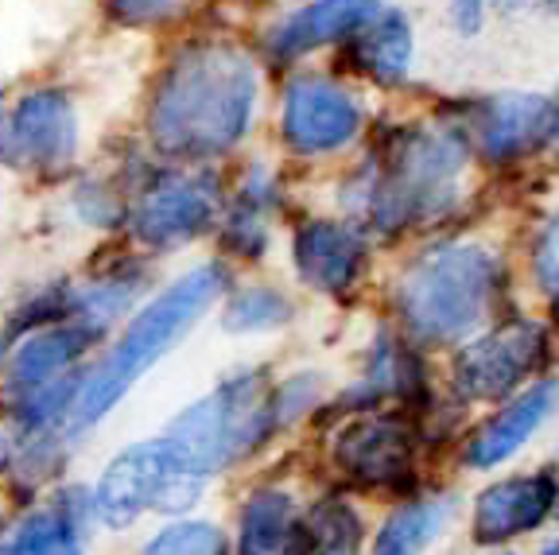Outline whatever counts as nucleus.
Returning a JSON list of instances; mask_svg holds the SVG:
<instances>
[{"label": "nucleus", "mask_w": 559, "mask_h": 555, "mask_svg": "<svg viewBox=\"0 0 559 555\" xmlns=\"http://www.w3.org/2000/svg\"><path fill=\"white\" fill-rule=\"evenodd\" d=\"M369 129L361 94L338 74L292 70L280 90V147L292 160H334L358 144Z\"/></svg>", "instance_id": "obj_8"}, {"label": "nucleus", "mask_w": 559, "mask_h": 555, "mask_svg": "<svg viewBox=\"0 0 559 555\" xmlns=\"http://www.w3.org/2000/svg\"><path fill=\"white\" fill-rule=\"evenodd\" d=\"M559 497V482L551 474H516L498 486H489L474 505L471 532L478 544L498 547L524 532L540 529L551 517Z\"/></svg>", "instance_id": "obj_17"}, {"label": "nucleus", "mask_w": 559, "mask_h": 555, "mask_svg": "<svg viewBox=\"0 0 559 555\" xmlns=\"http://www.w3.org/2000/svg\"><path fill=\"white\" fill-rule=\"evenodd\" d=\"M548 362V327L536 319H506L463 342L454 357V389L466 400H501L536 377Z\"/></svg>", "instance_id": "obj_11"}, {"label": "nucleus", "mask_w": 559, "mask_h": 555, "mask_svg": "<svg viewBox=\"0 0 559 555\" xmlns=\"http://www.w3.org/2000/svg\"><path fill=\"white\" fill-rule=\"evenodd\" d=\"M241 555H299L304 552V512L288 494L261 489L245 501L241 529H237Z\"/></svg>", "instance_id": "obj_20"}, {"label": "nucleus", "mask_w": 559, "mask_h": 555, "mask_svg": "<svg viewBox=\"0 0 559 555\" xmlns=\"http://www.w3.org/2000/svg\"><path fill=\"white\" fill-rule=\"evenodd\" d=\"M559 97L540 90H498V94H474L443 105L439 117L459 129L471 147L474 164L516 167L536 156H551L556 140Z\"/></svg>", "instance_id": "obj_7"}, {"label": "nucleus", "mask_w": 559, "mask_h": 555, "mask_svg": "<svg viewBox=\"0 0 559 555\" xmlns=\"http://www.w3.org/2000/svg\"><path fill=\"white\" fill-rule=\"evenodd\" d=\"M489 0H447V24L459 39H478L489 24Z\"/></svg>", "instance_id": "obj_29"}, {"label": "nucleus", "mask_w": 559, "mask_h": 555, "mask_svg": "<svg viewBox=\"0 0 559 555\" xmlns=\"http://www.w3.org/2000/svg\"><path fill=\"white\" fill-rule=\"evenodd\" d=\"M0 462H4V442H0Z\"/></svg>", "instance_id": "obj_33"}, {"label": "nucleus", "mask_w": 559, "mask_h": 555, "mask_svg": "<svg viewBox=\"0 0 559 555\" xmlns=\"http://www.w3.org/2000/svg\"><path fill=\"white\" fill-rule=\"evenodd\" d=\"M361 517L342 497H326L304 512V552L299 555H361Z\"/></svg>", "instance_id": "obj_23"}, {"label": "nucleus", "mask_w": 559, "mask_h": 555, "mask_svg": "<svg viewBox=\"0 0 559 555\" xmlns=\"http://www.w3.org/2000/svg\"><path fill=\"white\" fill-rule=\"evenodd\" d=\"M384 4L389 0H307L264 32L261 51L272 67H296L299 59L323 51V47L346 44Z\"/></svg>", "instance_id": "obj_14"}, {"label": "nucleus", "mask_w": 559, "mask_h": 555, "mask_svg": "<svg viewBox=\"0 0 559 555\" xmlns=\"http://www.w3.org/2000/svg\"><path fill=\"white\" fill-rule=\"evenodd\" d=\"M533 276L559 311V214L544 222V229L533 241Z\"/></svg>", "instance_id": "obj_28"}, {"label": "nucleus", "mask_w": 559, "mask_h": 555, "mask_svg": "<svg viewBox=\"0 0 559 555\" xmlns=\"http://www.w3.org/2000/svg\"><path fill=\"white\" fill-rule=\"evenodd\" d=\"M74 210L86 226H121L129 214V191H124V182L82 179L74 187Z\"/></svg>", "instance_id": "obj_26"}, {"label": "nucleus", "mask_w": 559, "mask_h": 555, "mask_svg": "<svg viewBox=\"0 0 559 555\" xmlns=\"http://www.w3.org/2000/svg\"><path fill=\"white\" fill-rule=\"evenodd\" d=\"M97 339H102V334L79 319H55V322H44V327H32V334H24V342L12 350L9 369H4L9 397L24 400V397H32V392L70 377L74 365H79V357L86 354Z\"/></svg>", "instance_id": "obj_16"}, {"label": "nucleus", "mask_w": 559, "mask_h": 555, "mask_svg": "<svg viewBox=\"0 0 559 555\" xmlns=\"http://www.w3.org/2000/svg\"><path fill=\"white\" fill-rule=\"evenodd\" d=\"M202 477H191L187 470H179L171 462V454L164 451V442H132L105 467L102 482H97L94 512L102 517L109 529H124L148 509H183L199 497Z\"/></svg>", "instance_id": "obj_10"}, {"label": "nucleus", "mask_w": 559, "mask_h": 555, "mask_svg": "<svg viewBox=\"0 0 559 555\" xmlns=\"http://www.w3.org/2000/svg\"><path fill=\"white\" fill-rule=\"evenodd\" d=\"M194 0H105V16L129 32H148L179 20Z\"/></svg>", "instance_id": "obj_27"}, {"label": "nucleus", "mask_w": 559, "mask_h": 555, "mask_svg": "<svg viewBox=\"0 0 559 555\" xmlns=\"http://www.w3.org/2000/svg\"><path fill=\"white\" fill-rule=\"evenodd\" d=\"M556 512H559V497H556Z\"/></svg>", "instance_id": "obj_35"}, {"label": "nucleus", "mask_w": 559, "mask_h": 555, "mask_svg": "<svg viewBox=\"0 0 559 555\" xmlns=\"http://www.w3.org/2000/svg\"><path fill=\"white\" fill-rule=\"evenodd\" d=\"M124 226L132 241L148 252H175L214 234L226 206L222 175L214 172V164H164L148 156L132 179H124Z\"/></svg>", "instance_id": "obj_6"}, {"label": "nucleus", "mask_w": 559, "mask_h": 555, "mask_svg": "<svg viewBox=\"0 0 559 555\" xmlns=\"http://www.w3.org/2000/svg\"><path fill=\"white\" fill-rule=\"evenodd\" d=\"M540 4H544V9L551 12V16H559V0H540Z\"/></svg>", "instance_id": "obj_31"}, {"label": "nucleus", "mask_w": 559, "mask_h": 555, "mask_svg": "<svg viewBox=\"0 0 559 555\" xmlns=\"http://www.w3.org/2000/svg\"><path fill=\"white\" fill-rule=\"evenodd\" d=\"M82 125L74 97L59 86H32L0 114V164L24 175H62L74 167Z\"/></svg>", "instance_id": "obj_9"}, {"label": "nucleus", "mask_w": 559, "mask_h": 555, "mask_svg": "<svg viewBox=\"0 0 559 555\" xmlns=\"http://www.w3.org/2000/svg\"><path fill=\"white\" fill-rule=\"evenodd\" d=\"M296 319V304L276 284H245L234 287L222 307V327L229 334H264V330L288 327Z\"/></svg>", "instance_id": "obj_22"}, {"label": "nucleus", "mask_w": 559, "mask_h": 555, "mask_svg": "<svg viewBox=\"0 0 559 555\" xmlns=\"http://www.w3.org/2000/svg\"><path fill=\"white\" fill-rule=\"evenodd\" d=\"M506 264L478 241H439L401 272L396 319L412 346L451 350L498 319Z\"/></svg>", "instance_id": "obj_3"}, {"label": "nucleus", "mask_w": 559, "mask_h": 555, "mask_svg": "<svg viewBox=\"0 0 559 555\" xmlns=\"http://www.w3.org/2000/svg\"><path fill=\"white\" fill-rule=\"evenodd\" d=\"M0 114H4V94H0Z\"/></svg>", "instance_id": "obj_34"}, {"label": "nucleus", "mask_w": 559, "mask_h": 555, "mask_svg": "<svg viewBox=\"0 0 559 555\" xmlns=\"http://www.w3.org/2000/svg\"><path fill=\"white\" fill-rule=\"evenodd\" d=\"M261 67L245 47L202 35L175 47L144 102V144L164 164H218L249 140Z\"/></svg>", "instance_id": "obj_1"}, {"label": "nucleus", "mask_w": 559, "mask_h": 555, "mask_svg": "<svg viewBox=\"0 0 559 555\" xmlns=\"http://www.w3.org/2000/svg\"><path fill=\"white\" fill-rule=\"evenodd\" d=\"M140 555H226V536L206 521H179L152 536Z\"/></svg>", "instance_id": "obj_25"}, {"label": "nucleus", "mask_w": 559, "mask_h": 555, "mask_svg": "<svg viewBox=\"0 0 559 555\" xmlns=\"http://www.w3.org/2000/svg\"><path fill=\"white\" fill-rule=\"evenodd\" d=\"M451 521V501L428 497V501H408L381 524L373 555H424Z\"/></svg>", "instance_id": "obj_21"}, {"label": "nucleus", "mask_w": 559, "mask_h": 555, "mask_svg": "<svg viewBox=\"0 0 559 555\" xmlns=\"http://www.w3.org/2000/svg\"><path fill=\"white\" fill-rule=\"evenodd\" d=\"M226 292H229L226 261H202L194 269H187L183 276H175L144 307H136V315L121 330V339L114 342V350L82 377L79 392H74V404H70V424L79 427V432L97 424L140 377L148 374L159 357L171 354L206 319L210 307L218 304Z\"/></svg>", "instance_id": "obj_4"}, {"label": "nucleus", "mask_w": 559, "mask_h": 555, "mask_svg": "<svg viewBox=\"0 0 559 555\" xmlns=\"http://www.w3.org/2000/svg\"><path fill=\"white\" fill-rule=\"evenodd\" d=\"M416 62V27L401 4H384L377 16H369L346 44H338V70L361 82H373L381 90H396L412 79Z\"/></svg>", "instance_id": "obj_15"}, {"label": "nucleus", "mask_w": 559, "mask_h": 555, "mask_svg": "<svg viewBox=\"0 0 559 555\" xmlns=\"http://www.w3.org/2000/svg\"><path fill=\"white\" fill-rule=\"evenodd\" d=\"M556 412H559V381L540 377V381H533L528 389L516 392L509 404H501V409L471 435V442H466V462L478 470L501 467V462L513 459Z\"/></svg>", "instance_id": "obj_18"}, {"label": "nucleus", "mask_w": 559, "mask_h": 555, "mask_svg": "<svg viewBox=\"0 0 559 555\" xmlns=\"http://www.w3.org/2000/svg\"><path fill=\"white\" fill-rule=\"evenodd\" d=\"M276 424V400L269 397L261 374H237L179 412L164 427L159 442L175 467L206 482L210 474H222L257 451Z\"/></svg>", "instance_id": "obj_5"}, {"label": "nucleus", "mask_w": 559, "mask_h": 555, "mask_svg": "<svg viewBox=\"0 0 559 555\" xmlns=\"http://www.w3.org/2000/svg\"><path fill=\"white\" fill-rule=\"evenodd\" d=\"M280 210V182L264 164L245 172L241 187L226 199L218 217V245L226 257L241 261H261L272 241V217Z\"/></svg>", "instance_id": "obj_19"}, {"label": "nucleus", "mask_w": 559, "mask_h": 555, "mask_svg": "<svg viewBox=\"0 0 559 555\" xmlns=\"http://www.w3.org/2000/svg\"><path fill=\"white\" fill-rule=\"evenodd\" d=\"M536 0H489V9L498 12V16H521V12L533 9Z\"/></svg>", "instance_id": "obj_30"}, {"label": "nucleus", "mask_w": 559, "mask_h": 555, "mask_svg": "<svg viewBox=\"0 0 559 555\" xmlns=\"http://www.w3.org/2000/svg\"><path fill=\"white\" fill-rule=\"evenodd\" d=\"M4 555H82V532L67 509H44L4 544Z\"/></svg>", "instance_id": "obj_24"}, {"label": "nucleus", "mask_w": 559, "mask_h": 555, "mask_svg": "<svg viewBox=\"0 0 559 555\" xmlns=\"http://www.w3.org/2000/svg\"><path fill=\"white\" fill-rule=\"evenodd\" d=\"M474 156L451 121L389 125L342 182L346 217L373 237H404L454 214Z\"/></svg>", "instance_id": "obj_2"}, {"label": "nucleus", "mask_w": 559, "mask_h": 555, "mask_svg": "<svg viewBox=\"0 0 559 555\" xmlns=\"http://www.w3.org/2000/svg\"><path fill=\"white\" fill-rule=\"evenodd\" d=\"M544 555H559V544H551V547H548V552H544Z\"/></svg>", "instance_id": "obj_32"}, {"label": "nucleus", "mask_w": 559, "mask_h": 555, "mask_svg": "<svg viewBox=\"0 0 559 555\" xmlns=\"http://www.w3.org/2000/svg\"><path fill=\"white\" fill-rule=\"evenodd\" d=\"M373 234L354 217H304L292 229V264L311 292L346 295L361 284Z\"/></svg>", "instance_id": "obj_12"}, {"label": "nucleus", "mask_w": 559, "mask_h": 555, "mask_svg": "<svg viewBox=\"0 0 559 555\" xmlns=\"http://www.w3.org/2000/svg\"><path fill=\"white\" fill-rule=\"evenodd\" d=\"M331 459L361 489H404L416 470V435L401 416H361L334 435Z\"/></svg>", "instance_id": "obj_13"}]
</instances>
